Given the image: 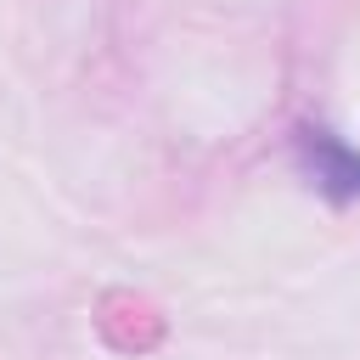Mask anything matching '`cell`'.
I'll return each instance as SVG.
<instances>
[{"label": "cell", "mask_w": 360, "mask_h": 360, "mask_svg": "<svg viewBox=\"0 0 360 360\" xmlns=\"http://www.w3.org/2000/svg\"><path fill=\"white\" fill-rule=\"evenodd\" d=\"M315 180L332 186V191H360V158H349L343 146L315 135Z\"/></svg>", "instance_id": "1"}]
</instances>
